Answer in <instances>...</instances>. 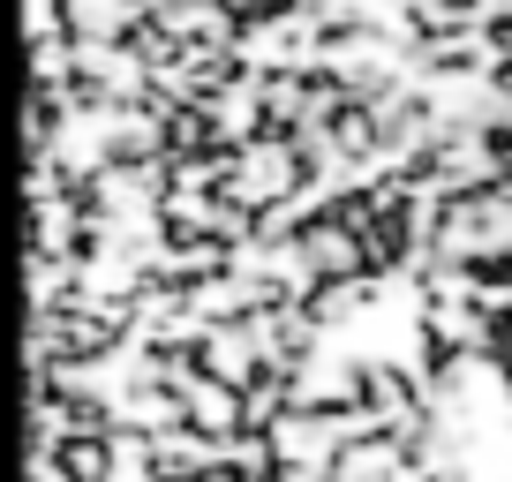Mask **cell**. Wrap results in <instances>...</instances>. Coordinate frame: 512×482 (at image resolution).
<instances>
[{
  "label": "cell",
  "instance_id": "cell-1",
  "mask_svg": "<svg viewBox=\"0 0 512 482\" xmlns=\"http://www.w3.org/2000/svg\"><path fill=\"white\" fill-rule=\"evenodd\" d=\"M46 16L61 23L76 46H128L159 8H151V0H46Z\"/></svg>",
  "mask_w": 512,
  "mask_h": 482
},
{
  "label": "cell",
  "instance_id": "cell-2",
  "mask_svg": "<svg viewBox=\"0 0 512 482\" xmlns=\"http://www.w3.org/2000/svg\"><path fill=\"white\" fill-rule=\"evenodd\" d=\"M211 467H219V445L204 430H189V422H174L159 437H136V475L144 482H204Z\"/></svg>",
  "mask_w": 512,
  "mask_h": 482
},
{
  "label": "cell",
  "instance_id": "cell-4",
  "mask_svg": "<svg viewBox=\"0 0 512 482\" xmlns=\"http://www.w3.org/2000/svg\"><path fill=\"white\" fill-rule=\"evenodd\" d=\"M181 407H189V430H204L211 445H226V437H241V430H249V392L219 385V377H196Z\"/></svg>",
  "mask_w": 512,
  "mask_h": 482
},
{
  "label": "cell",
  "instance_id": "cell-3",
  "mask_svg": "<svg viewBox=\"0 0 512 482\" xmlns=\"http://www.w3.org/2000/svg\"><path fill=\"white\" fill-rule=\"evenodd\" d=\"M196 362H204V377H219V385H234V392H256L264 377H272L264 354H256V339H249V324H204Z\"/></svg>",
  "mask_w": 512,
  "mask_h": 482
}]
</instances>
